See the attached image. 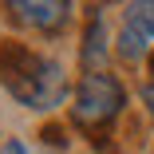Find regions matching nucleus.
Wrapping results in <instances>:
<instances>
[{"label":"nucleus","mask_w":154,"mask_h":154,"mask_svg":"<svg viewBox=\"0 0 154 154\" xmlns=\"http://www.w3.org/2000/svg\"><path fill=\"white\" fill-rule=\"evenodd\" d=\"M4 154H28V150H24V142H16V138H8V146H4Z\"/></svg>","instance_id":"6"},{"label":"nucleus","mask_w":154,"mask_h":154,"mask_svg":"<svg viewBox=\"0 0 154 154\" xmlns=\"http://www.w3.org/2000/svg\"><path fill=\"white\" fill-rule=\"evenodd\" d=\"M142 99H146V107H150V115H154V83H150V87L142 91Z\"/></svg>","instance_id":"7"},{"label":"nucleus","mask_w":154,"mask_h":154,"mask_svg":"<svg viewBox=\"0 0 154 154\" xmlns=\"http://www.w3.org/2000/svg\"><path fill=\"white\" fill-rule=\"evenodd\" d=\"M103 55H107V28H103V20L95 16L91 28H87V36H83V63H87V67H99Z\"/></svg>","instance_id":"5"},{"label":"nucleus","mask_w":154,"mask_h":154,"mask_svg":"<svg viewBox=\"0 0 154 154\" xmlns=\"http://www.w3.org/2000/svg\"><path fill=\"white\" fill-rule=\"evenodd\" d=\"M12 12L24 20V24H36V28H55L59 20L67 16V4L63 0H16Z\"/></svg>","instance_id":"4"},{"label":"nucleus","mask_w":154,"mask_h":154,"mask_svg":"<svg viewBox=\"0 0 154 154\" xmlns=\"http://www.w3.org/2000/svg\"><path fill=\"white\" fill-rule=\"evenodd\" d=\"M0 79L12 95L32 107V111H48L59 99L67 95V75L55 59L40 55V51H28L20 44H8L0 51Z\"/></svg>","instance_id":"1"},{"label":"nucleus","mask_w":154,"mask_h":154,"mask_svg":"<svg viewBox=\"0 0 154 154\" xmlns=\"http://www.w3.org/2000/svg\"><path fill=\"white\" fill-rule=\"evenodd\" d=\"M150 44H154V0L127 4V12H122V32H119L122 59H142Z\"/></svg>","instance_id":"3"},{"label":"nucleus","mask_w":154,"mask_h":154,"mask_svg":"<svg viewBox=\"0 0 154 154\" xmlns=\"http://www.w3.org/2000/svg\"><path fill=\"white\" fill-rule=\"evenodd\" d=\"M122 107V83L107 71H91L75 87V119L79 122H111Z\"/></svg>","instance_id":"2"}]
</instances>
